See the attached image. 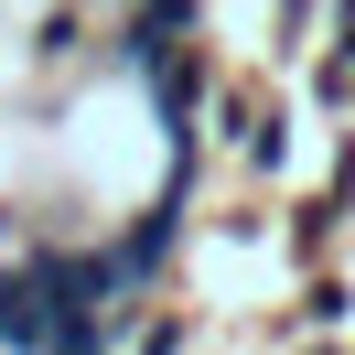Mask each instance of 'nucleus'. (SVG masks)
Listing matches in <instances>:
<instances>
[{
  "mask_svg": "<svg viewBox=\"0 0 355 355\" xmlns=\"http://www.w3.org/2000/svg\"><path fill=\"white\" fill-rule=\"evenodd\" d=\"M345 54H355V0H345Z\"/></svg>",
  "mask_w": 355,
  "mask_h": 355,
  "instance_id": "obj_1",
  "label": "nucleus"
}]
</instances>
